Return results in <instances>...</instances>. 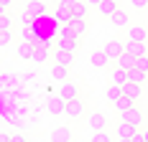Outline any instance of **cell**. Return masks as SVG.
I'll use <instances>...</instances> for the list:
<instances>
[{
	"mask_svg": "<svg viewBox=\"0 0 148 142\" xmlns=\"http://www.w3.org/2000/svg\"><path fill=\"white\" fill-rule=\"evenodd\" d=\"M118 3H120V0H118Z\"/></svg>",
	"mask_w": 148,
	"mask_h": 142,
	"instance_id": "obj_41",
	"label": "cell"
},
{
	"mask_svg": "<svg viewBox=\"0 0 148 142\" xmlns=\"http://www.w3.org/2000/svg\"><path fill=\"white\" fill-rule=\"evenodd\" d=\"M33 48H36V43L21 41V43H18V48H15V53H18V58H31V56H33Z\"/></svg>",
	"mask_w": 148,
	"mask_h": 142,
	"instance_id": "obj_19",
	"label": "cell"
},
{
	"mask_svg": "<svg viewBox=\"0 0 148 142\" xmlns=\"http://www.w3.org/2000/svg\"><path fill=\"white\" fill-rule=\"evenodd\" d=\"M51 142H72V127L51 129Z\"/></svg>",
	"mask_w": 148,
	"mask_h": 142,
	"instance_id": "obj_14",
	"label": "cell"
},
{
	"mask_svg": "<svg viewBox=\"0 0 148 142\" xmlns=\"http://www.w3.org/2000/svg\"><path fill=\"white\" fill-rule=\"evenodd\" d=\"M89 13V5L84 3V0H74V5H72V15L74 18H87Z\"/></svg>",
	"mask_w": 148,
	"mask_h": 142,
	"instance_id": "obj_22",
	"label": "cell"
},
{
	"mask_svg": "<svg viewBox=\"0 0 148 142\" xmlns=\"http://www.w3.org/2000/svg\"><path fill=\"white\" fill-rule=\"evenodd\" d=\"M92 142H112V135L107 129H100V132H92Z\"/></svg>",
	"mask_w": 148,
	"mask_h": 142,
	"instance_id": "obj_26",
	"label": "cell"
},
{
	"mask_svg": "<svg viewBox=\"0 0 148 142\" xmlns=\"http://www.w3.org/2000/svg\"><path fill=\"white\" fill-rule=\"evenodd\" d=\"M87 114V99L84 97H74V99L66 101V117L69 119H79Z\"/></svg>",
	"mask_w": 148,
	"mask_h": 142,
	"instance_id": "obj_1",
	"label": "cell"
},
{
	"mask_svg": "<svg viewBox=\"0 0 148 142\" xmlns=\"http://www.w3.org/2000/svg\"><path fill=\"white\" fill-rule=\"evenodd\" d=\"M8 86H13V81H10V76H8V74H3V76H0V91H3V89H8Z\"/></svg>",
	"mask_w": 148,
	"mask_h": 142,
	"instance_id": "obj_30",
	"label": "cell"
},
{
	"mask_svg": "<svg viewBox=\"0 0 148 142\" xmlns=\"http://www.w3.org/2000/svg\"><path fill=\"white\" fill-rule=\"evenodd\" d=\"M133 104H135V99H130V97H125V94H123V97H118V99L112 101V107H115V109H118L120 114H123V112H128V109H130Z\"/></svg>",
	"mask_w": 148,
	"mask_h": 142,
	"instance_id": "obj_20",
	"label": "cell"
},
{
	"mask_svg": "<svg viewBox=\"0 0 148 142\" xmlns=\"http://www.w3.org/2000/svg\"><path fill=\"white\" fill-rule=\"evenodd\" d=\"M135 132H140L138 124H130V122H123V119H120V124H118V137H128V140H130Z\"/></svg>",
	"mask_w": 148,
	"mask_h": 142,
	"instance_id": "obj_16",
	"label": "cell"
},
{
	"mask_svg": "<svg viewBox=\"0 0 148 142\" xmlns=\"http://www.w3.org/2000/svg\"><path fill=\"white\" fill-rule=\"evenodd\" d=\"M128 20H130V15H128V10H123V8H118L112 13V26H118V28L128 26Z\"/></svg>",
	"mask_w": 148,
	"mask_h": 142,
	"instance_id": "obj_23",
	"label": "cell"
},
{
	"mask_svg": "<svg viewBox=\"0 0 148 142\" xmlns=\"http://www.w3.org/2000/svg\"><path fill=\"white\" fill-rule=\"evenodd\" d=\"M120 119H123V122H130V124H138V127H140V122H143V112H140V109L133 104L128 112L120 114Z\"/></svg>",
	"mask_w": 148,
	"mask_h": 142,
	"instance_id": "obj_8",
	"label": "cell"
},
{
	"mask_svg": "<svg viewBox=\"0 0 148 142\" xmlns=\"http://www.w3.org/2000/svg\"><path fill=\"white\" fill-rule=\"evenodd\" d=\"M118 142H133V140H128V137H118Z\"/></svg>",
	"mask_w": 148,
	"mask_h": 142,
	"instance_id": "obj_36",
	"label": "cell"
},
{
	"mask_svg": "<svg viewBox=\"0 0 148 142\" xmlns=\"http://www.w3.org/2000/svg\"><path fill=\"white\" fill-rule=\"evenodd\" d=\"M66 26H69V28H72L74 33L79 36V38H82V36L87 33V20H84V18H72V20H69Z\"/></svg>",
	"mask_w": 148,
	"mask_h": 142,
	"instance_id": "obj_18",
	"label": "cell"
},
{
	"mask_svg": "<svg viewBox=\"0 0 148 142\" xmlns=\"http://www.w3.org/2000/svg\"><path fill=\"white\" fill-rule=\"evenodd\" d=\"M49 53H51V48H49V46H44V43L38 41V43H36V48H33V56H31V61H33V64H44L46 58H49Z\"/></svg>",
	"mask_w": 148,
	"mask_h": 142,
	"instance_id": "obj_10",
	"label": "cell"
},
{
	"mask_svg": "<svg viewBox=\"0 0 148 142\" xmlns=\"http://www.w3.org/2000/svg\"><path fill=\"white\" fill-rule=\"evenodd\" d=\"M130 3H133L135 10H143V8H148V0H130Z\"/></svg>",
	"mask_w": 148,
	"mask_h": 142,
	"instance_id": "obj_31",
	"label": "cell"
},
{
	"mask_svg": "<svg viewBox=\"0 0 148 142\" xmlns=\"http://www.w3.org/2000/svg\"><path fill=\"white\" fill-rule=\"evenodd\" d=\"M10 142H28V137L23 132H18V135H10Z\"/></svg>",
	"mask_w": 148,
	"mask_h": 142,
	"instance_id": "obj_32",
	"label": "cell"
},
{
	"mask_svg": "<svg viewBox=\"0 0 148 142\" xmlns=\"http://www.w3.org/2000/svg\"><path fill=\"white\" fill-rule=\"evenodd\" d=\"M135 69H140V71H146V74H148V53H146V56H138Z\"/></svg>",
	"mask_w": 148,
	"mask_h": 142,
	"instance_id": "obj_29",
	"label": "cell"
},
{
	"mask_svg": "<svg viewBox=\"0 0 148 142\" xmlns=\"http://www.w3.org/2000/svg\"><path fill=\"white\" fill-rule=\"evenodd\" d=\"M59 97H64V99L69 101V99H74V97H82V89H79V84H74L72 79H66V81H61V86H59Z\"/></svg>",
	"mask_w": 148,
	"mask_h": 142,
	"instance_id": "obj_2",
	"label": "cell"
},
{
	"mask_svg": "<svg viewBox=\"0 0 148 142\" xmlns=\"http://www.w3.org/2000/svg\"><path fill=\"white\" fill-rule=\"evenodd\" d=\"M54 18L59 20V23H69L74 15H72V8L69 5H64V3H56V10H54Z\"/></svg>",
	"mask_w": 148,
	"mask_h": 142,
	"instance_id": "obj_12",
	"label": "cell"
},
{
	"mask_svg": "<svg viewBox=\"0 0 148 142\" xmlns=\"http://www.w3.org/2000/svg\"><path fill=\"white\" fill-rule=\"evenodd\" d=\"M135 61H138V58H135L133 53H128V51H125V53L115 61V66H120V69H125V71H130V69H135Z\"/></svg>",
	"mask_w": 148,
	"mask_h": 142,
	"instance_id": "obj_17",
	"label": "cell"
},
{
	"mask_svg": "<svg viewBox=\"0 0 148 142\" xmlns=\"http://www.w3.org/2000/svg\"><path fill=\"white\" fill-rule=\"evenodd\" d=\"M54 64H61V66H69V69H72V64H74V53H72V51H61V48H54Z\"/></svg>",
	"mask_w": 148,
	"mask_h": 142,
	"instance_id": "obj_9",
	"label": "cell"
},
{
	"mask_svg": "<svg viewBox=\"0 0 148 142\" xmlns=\"http://www.w3.org/2000/svg\"><path fill=\"white\" fill-rule=\"evenodd\" d=\"M123 94L138 101L140 97H143V84H138V81H128V84H123Z\"/></svg>",
	"mask_w": 148,
	"mask_h": 142,
	"instance_id": "obj_7",
	"label": "cell"
},
{
	"mask_svg": "<svg viewBox=\"0 0 148 142\" xmlns=\"http://www.w3.org/2000/svg\"><path fill=\"white\" fill-rule=\"evenodd\" d=\"M13 41V30H0V48H8Z\"/></svg>",
	"mask_w": 148,
	"mask_h": 142,
	"instance_id": "obj_27",
	"label": "cell"
},
{
	"mask_svg": "<svg viewBox=\"0 0 148 142\" xmlns=\"http://www.w3.org/2000/svg\"><path fill=\"white\" fill-rule=\"evenodd\" d=\"M120 8L118 0H100V5H97V13L102 15V18H112V13Z\"/></svg>",
	"mask_w": 148,
	"mask_h": 142,
	"instance_id": "obj_6",
	"label": "cell"
},
{
	"mask_svg": "<svg viewBox=\"0 0 148 142\" xmlns=\"http://www.w3.org/2000/svg\"><path fill=\"white\" fill-rule=\"evenodd\" d=\"M125 51H128V53H133L135 58H138V56H146V53H148L146 41H133V38H128V41H125Z\"/></svg>",
	"mask_w": 148,
	"mask_h": 142,
	"instance_id": "obj_5",
	"label": "cell"
},
{
	"mask_svg": "<svg viewBox=\"0 0 148 142\" xmlns=\"http://www.w3.org/2000/svg\"><path fill=\"white\" fill-rule=\"evenodd\" d=\"M130 140H133V142H146V135H143V132H135Z\"/></svg>",
	"mask_w": 148,
	"mask_h": 142,
	"instance_id": "obj_33",
	"label": "cell"
},
{
	"mask_svg": "<svg viewBox=\"0 0 148 142\" xmlns=\"http://www.w3.org/2000/svg\"><path fill=\"white\" fill-rule=\"evenodd\" d=\"M89 127H92V132L107 129V117H105L102 112H92V117H89Z\"/></svg>",
	"mask_w": 148,
	"mask_h": 142,
	"instance_id": "obj_13",
	"label": "cell"
},
{
	"mask_svg": "<svg viewBox=\"0 0 148 142\" xmlns=\"http://www.w3.org/2000/svg\"><path fill=\"white\" fill-rule=\"evenodd\" d=\"M92 66H95V69H107V66H110V56L105 53V48L92 53Z\"/></svg>",
	"mask_w": 148,
	"mask_h": 142,
	"instance_id": "obj_15",
	"label": "cell"
},
{
	"mask_svg": "<svg viewBox=\"0 0 148 142\" xmlns=\"http://www.w3.org/2000/svg\"><path fill=\"white\" fill-rule=\"evenodd\" d=\"M84 3H87L89 8H97V5H100V0H84Z\"/></svg>",
	"mask_w": 148,
	"mask_h": 142,
	"instance_id": "obj_34",
	"label": "cell"
},
{
	"mask_svg": "<svg viewBox=\"0 0 148 142\" xmlns=\"http://www.w3.org/2000/svg\"><path fill=\"white\" fill-rule=\"evenodd\" d=\"M143 135H146V142H148V129H143Z\"/></svg>",
	"mask_w": 148,
	"mask_h": 142,
	"instance_id": "obj_39",
	"label": "cell"
},
{
	"mask_svg": "<svg viewBox=\"0 0 148 142\" xmlns=\"http://www.w3.org/2000/svg\"><path fill=\"white\" fill-rule=\"evenodd\" d=\"M46 112L49 114H66V99L64 97H51V99L46 101Z\"/></svg>",
	"mask_w": 148,
	"mask_h": 142,
	"instance_id": "obj_4",
	"label": "cell"
},
{
	"mask_svg": "<svg viewBox=\"0 0 148 142\" xmlns=\"http://www.w3.org/2000/svg\"><path fill=\"white\" fill-rule=\"evenodd\" d=\"M105 53L112 58V61H118V58L123 56V53H125V43H123V41H118V38L107 41V43H105Z\"/></svg>",
	"mask_w": 148,
	"mask_h": 142,
	"instance_id": "obj_3",
	"label": "cell"
},
{
	"mask_svg": "<svg viewBox=\"0 0 148 142\" xmlns=\"http://www.w3.org/2000/svg\"><path fill=\"white\" fill-rule=\"evenodd\" d=\"M0 142H10V135H3L0 132Z\"/></svg>",
	"mask_w": 148,
	"mask_h": 142,
	"instance_id": "obj_35",
	"label": "cell"
},
{
	"mask_svg": "<svg viewBox=\"0 0 148 142\" xmlns=\"http://www.w3.org/2000/svg\"><path fill=\"white\" fill-rule=\"evenodd\" d=\"M105 97H107V101L112 104L118 97H123V86H118V84H112V81H110V84H107V91H105Z\"/></svg>",
	"mask_w": 148,
	"mask_h": 142,
	"instance_id": "obj_25",
	"label": "cell"
},
{
	"mask_svg": "<svg viewBox=\"0 0 148 142\" xmlns=\"http://www.w3.org/2000/svg\"><path fill=\"white\" fill-rule=\"evenodd\" d=\"M0 3H3V5H5V8H8V5H10V3H13V0H0Z\"/></svg>",
	"mask_w": 148,
	"mask_h": 142,
	"instance_id": "obj_37",
	"label": "cell"
},
{
	"mask_svg": "<svg viewBox=\"0 0 148 142\" xmlns=\"http://www.w3.org/2000/svg\"><path fill=\"white\" fill-rule=\"evenodd\" d=\"M0 30H13V18H10L8 13L0 15Z\"/></svg>",
	"mask_w": 148,
	"mask_h": 142,
	"instance_id": "obj_28",
	"label": "cell"
},
{
	"mask_svg": "<svg viewBox=\"0 0 148 142\" xmlns=\"http://www.w3.org/2000/svg\"><path fill=\"white\" fill-rule=\"evenodd\" d=\"M110 81H112V84H118V86H123V84H128V81H130V74H128L125 69H120V66H115V69L110 71Z\"/></svg>",
	"mask_w": 148,
	"mask_h": 142,
	"instance_id": "obj_11",
	"label": "cell"
},
{
	"mask_svg": "<svg viewBox=\"0 0 148 142\" xmlns=\"http://www.w3.org/2000/svg\"><path fill=\"white\" fill-rule=\"evenodd\" d=\"M128 38H133V41H146L148 38V28H143V26H130V28H128Z\"/></svg>",
	"mask_w": 148,
	"mask_h": 142,
	"instance_id": "obj_21",
	"label": "cell"
},
{
	"mask_svg": "<svg viewBox=\"0 0 148 142\" xmlns=\"http://www.w3.org/2000/svg\"><path fill=\"white\" fill-rule=\"evenodd\" d=\"M3 13H5V5H3V3H0V15H3Z\"/></svg>",
	"mask_w": 148,
	"mask_h": 142,
	"instance_id": "obj_38",
	"label": "cell"
},
{
	"mask_svg": "<svg viewBox=\"0 0 148 142\" xmlns=\"http://www.w3.org/2000/svg\"><path fill=\"white\" fill-rule=\"evenodd\" d=\"M69 66H61V64H54V69H51V76L54 79H59V81H66L69 79Z\"/></svg>",
	"mask_w": 148,
	"mask_h": 142,
	"instance_id": "obj_24",
	"label": "cell"
},
{
	"mask_svg": "<svg viewBox=\"0 0 148 142\" xmlns=\"http://www.w3.org/2000/svg\"><path fill=\"white\" fill-rule=\"evenodd\" d=\"M56 3H61V0H56Z\"/></svg>",
	"mask_w": 148,
	"mask_h": 142,
	"instance_id": "obj_40",
	"label": "cell"
}]
</instances>
